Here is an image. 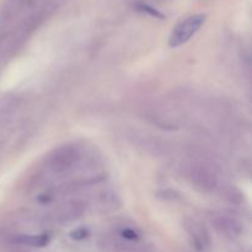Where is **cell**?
I'll return each mask as SVG.
<instances>
[{
    "label": "cell",
    "mask_w": 252,
    "mask_h": 252,
    "mask_svg": "<svg viewBox=\"0 0 252 252\" xmlns=\"http://www.w3.org/2000/svg\"><path fill=\"white\" fill-rule=\"evenodd\" d=\"M206 19L207 16L204 14H197L192 15V16L187 17L184 21L180 22L175 27L174 31L171 32V36L169 38V46L171 48H177V47L189 42L192 38V36H194L196 32L203 26Z\"/></svg>",
    "instance_id": "obj_1"
},
{
    "label": "cell",
    "mask_w": 252,
    "mask_h": 252,
    "mask_svg": "<svg viewBox=\"0 0 252 252\" xmlns=\"http://www.w3.org/2000/svg\"><path fill=\"white\" fill-rule=\"evenodd\" d=\"M213 224L217 230L223 234L226 238H236L241 234V225L236 219L228 216H217L214 217Z\"/></svg>",
    "instance_id": "obj_5"
},
{
    "label": "cell",
    "mask_w": 252,
    "mask_h": 252,
    "mask_svg": "<svg viewBox=\"0 0 252 252\" xmlns=\"http://www.w3.org/2000/svg\"><path fill=\"white\" fill-rule=\"evenodd\" d=\"M81 213H83V206L81 204L76 203V202H74V203H66L59 211L58 218L65 221L73 220V219L78 218Z\"/></svg>",
    "instance_id": "obj_7"
},
{
    "label": "cell",
    "mask_w": 252,
    "mask_h": 252,
    "mask_svg": "<svg viewBox=\"0 0 252 252\" xmlns=\"http://www.w3.org/2000/svg\"><path fill=\"white\" fill-rule=\"evenodd\" d=\"M79 157L78 149L73 145H63L58 148L49 159V167L53 172L61 174L70 169Z\"/></svg>",
    "instance_id": "obj_3"
},
{
    "label": "cell",
    "mask_w": 252,
    "mask_h": 252,
    "mask_svg": "<svg viewBox=\"0 0 252 252\" xmlns=\"http://www.w3.org/2000/svg\"><path fill=\"white\" fill-rule=\"evenodd\" d=\"M137 9L139 10V11L144 12V14L150 15V16H153V17H158V19H164V15H162L161 12L159 11V10H157L155 7H153V6H150L149 4H145V2H138Z\"/></svg>",
    "instance_id": "obj_8"
},
{
    "label": "cell",
    "mask_w": 252,
    "mask_h": 252,
    "mask_svg": "<svg viewBox=\"0 0 252 252\" xmlns=\"http://www.w3.org/2000/svg\"><path fill=\"white\" fill-rule=\"evenodd\" d=\"M185 226H186V230L189 233V238H191L194 249L199 252H206L208 250L209 245H211V239H209V234L207 229L194 219L186 220Z\"/></svg>",
    "instance_id": "obj_4"
},
{
    "label": "cell",
    "mask_w": 252,
    "mask_h": 252,
    "mask_svg": "<svg viewBox=\"0 0 252 252\" xmlns=\"http://www.w3.org/2000/svg\"><path fill=\"white\" fill-rule=\"evenodd\" d=\"M189 179L193 186L201 191H213L218 186V176L211 166L206 164H197L191 167Z\"/></svg>",
    "instance_id": "obj_2"
},
{
    "label": "cell",
    "mask_w": 252,
    "mask_h": 252,
    "mask_svg": "<svg viewBox=\"0 0 252 252\" xmlns=\"http://www.w3.org/2000/svg\"><path fill=\"white\" fill-rule=\"evenodd\" d=\"M15 241L21 244V245L32 246V248H43L49 243V236L46 235V234H41V235H21Z\"/></svg>",
    "instance_id": "obj_6"
},
{
    "label": "cell",
    "mask_w": 252,
    "mask_h": 252,
    "mask_svg": "<svg viewBox=\"0 0 252 252\" xmlns=\"http://www.w3.org/2000/svg\"><path fill=\"white\" fill-rule=\"evenodd\" d=\"M70 236L73 240H76V241L85 240V239L89 236V230L85 228H78V229H75L74 231H71Z\"/></svg>",
    "instance_id": "obj_9"
},
{
    "label": "cell",
    "mask_w": 252,
    "mask_h": 252,
    "mask_svg": "<svg viewBox=\"0 0 252 252\" xmlns=\"http://www.w3.org/2000/svg\"><path fill=\"white\" fill-rule=\"evenodd\" d=\"M121 234H122L123 238L127 239V240H129V241H135L139 239V235H138L137 231H134L133 229H130V228H125Z\"/></svg>",
    "instance_id": "obj_10"
}]
</instances>
